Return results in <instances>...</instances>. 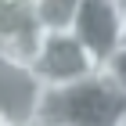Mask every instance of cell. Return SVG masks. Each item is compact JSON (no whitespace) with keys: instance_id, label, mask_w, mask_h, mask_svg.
<instances>
[{"instance_id":"cell-6","label":"cell","mask_w":126,"mask_h":126,"mask_svg":"<svg viewBox=\"0 0 126 126\" xmlns=\"http://www.w3.org/2000/svg\"><path fill=\"white\" fill-rule=\"evenodd\" d=\"M97 72H101V76H105L108 83L126 97V40L112 50V54H108L105 61H101V65H97Z\"/></svg>"},{"instance_id":"cell-4","label":"cell","mask_w":126,"mask_h":126,"mask_svg":"<svg viewBox=\"0 0 126 126\" xmlns=\"http://www.w3.org/2000/svg\"><path fill=\"white\" fill-rule=\"evenodd\" d=\"M72 32L101 65L126 40V4L123 0H79Z\"/></svg>"},{"instance_id":"cell-3","label":"cell","mask_w":126,"mask_h":126,"mask_svg":"<svg viewBox=\"0 0 126 126\" xmlns=\"http://www.w3.org/2000/svg\"><path fill=\"white\" fill-rule=\"evenodd\" d=\"M32 68L40 72L47 87H58V83H72V79L97 72V58L79 43L72 29H40Z\"/></svg>"},{"instance_id":"cell-1","label":"cell","mask_w":126,"mask_h":126,"mask_svg":"<svg viewBox=\"0 0 126 126\" xmlns=\"http://www.w3.org/2000/svg\"><path fill=\"white\" fill-rule=\"evenodd\" d=\"M40 123L47 126H126V97L101 72H90L83 79L43 90Z\"/></svg>"},{"instance_id":"cell-7","label":"cell","mask_w":126,"mask_h":126,"mask_svg":"<svg viewBox=\"0 0 126 126\" xmlns=\"http://www.w3.org/2000/svg\"><path fill=\"white\" fill-rule=\"evenodd\" d=\"M25 4H32V0H25Z\"/></svg>"},{"instance_id":"cell-2","label":"cell","mask_w":126,"mask_h":126,"mask_svg":"<svg viewBox=\"0 0 126 126\" xmlns=\"http://www.w3.org/2000/svg\"><path fill=\"white\" fill-rule=\"evenodd\" d=\"M43 90L47 83L40 79L32 61L0 50V126H36Z\"/></svg>"},{"instance_id":"cell-5","label":"cell","mask_w":126,"mask_h":126,"mask_svg":"<svg viewBox=\"0 0 126 126\" xmlns=\"http://www.w3.org/2000/svg\"><path fill=\"white\" fill-rule=\"evenodd\" d=\"M32 22L40 29H72L79 0H32Z\"/></svg>"}]
</instances>
